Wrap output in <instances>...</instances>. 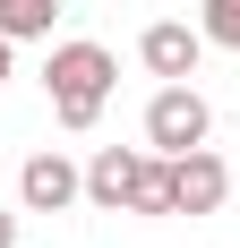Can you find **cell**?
Wrapping results in <instances>:
<instances>
[{
  "mask_svg": "<svg viewBox=\"0 0 240 248\" xmlns=\"http://www.w3.org/2000/svg\"><path fill=\"white\" fill-rule=\"evenodd\" d=\"M112 86H120V60L103 43H51L43 94H51V120H60V128H95L103 103H112Z\"/></svg>",
  "mask_w": 240,
  "mask_h": 248,
  "instance_id": "cell-1",
  "label": "cell"
},
{
  "mask_svg": "<svg viewBox=\"0 0 240 248\" xmlns=\"http://www.w3.org/2000/svg\"><path fill=\"white\" fill-rule=\"evenodd\" d=\"M215 137V111H206V94H197L189 77H163L154 86V103H146V146L154 154H189Z\"/></svg>",
  "mask_w": 240,
  "mask_h": 248,
  "instance_id": "cell-2",
  "label": "cell"
},
{
  "mask_svg": "<svg viewBox=\"0 0 240 248\" xmlns=\"http://www.w3.org/2000/svg\"><path fill=\"white\" fill-rule=\"evenodd\" d=\"M77 197H86V171H77L60 146L26 154V171H17V205H26V214H69Z\"/></svg>",
  "mask_w": 240,
  "mask_h": 248,
  "instance_id": "cell-3",
  "label": "cell"
},
{
  "mask_svg": "<svg viewBox=\"0 0 240 248\" xmlns=\"http://www.w3.org/2000/svg\"><path fill=\"white\" fill-rule=\"evenodd\" d=\"M171 197H180V214H215V205L232 197V163H223L215 146L171 154Z\"/></svg>",
  "mask_w": 240,
  "mask_h": 248,
  "instance_id": "cell-4",
  "label": "cell"
},
{
  "mask_svg": "<svg viewBox=\"0 0 240 248\" xmlns=\"http://www.w3.org/2000/svg\"><path fill=\"white\" fill-rule=\"evenodd\" d=\"M137 60L154 77H197V60H206V34H197V26H180V17H154L137 34Z\"/></svg>",
  "mask_w": 240,
  "mask_h": 248,
  "instance_id": "cell-5",
  "label": "cell"
},
{
  "mask_svg": "<svg viewBox=\"0 0 240 248\" xmlns=\"http://www.w3.org/2000/svg\"><path fill=\"white\" fill-rule=\"evenodd\" d=\"M137 146H103L95 163H86V205H103V214H129V188H137Z\"/></svg>",
  "mask_w": 240,
  "mask_h": 248,
  "instance_id": "cell-6",
  "label": "cell"
},
{
  "mask_svg": "<svg viewBox=\"0 0 240 248\" xmlns=\"http://www.w3.org/2000/svg\"><path fill=\"white\" fill-rule=\"evenodd\" d=\"M129 214H146V223H163V214H180V197H171V154H146V163H137V188H129Z\"/></svg>",
  "mask_w": 240,
  "mask_h": 248,
  "instance_id": "cell-7",
  "label": "cell"
},
{
  "mask_svg": "<svg viewBox=\"0 0 240 248\" xmlns=\"http://www.w3.org/2000/svg\"><path fill=\"white\" fill-rule=\"evenodd\" d=\"M60 26V0H0V34L9 43H51Z\"/></svg>",
  "mask_w": 240,
  "mask_h": 248,
  "instance_id": "cell-8",
  "label": "cell"
},
{
  "mask_svg": "<svg viewBox=\"0 0 240 248\" xmlns=\"http://www.w3.org/2000/svg\"><path fill=\"white\" fill-rule=\"evenodd\" d=\"M197 34L215 51H240V0H206V17H197Z\"/></svg>",
  "mask_w": 240,
  "mask_h": 248,
  "instance_id": "cell-9",
  "label": "cell"
},
{
  "mask_svg": "<svg viewBox=\"0 0 240 248\" xmlns=\"http://www.w3.org/2000/svg\"><path fill=\"white\" fill-rule=\"evenodd\" d=\"M0 248H17V205H0Z\"/></svg>",
  "mask_w": 240,
  "mask_h": 248,
  "instance_id": "cell-10",
  "label": "cell"
},
{
  "mask_svg": "<svg viewBox=\"0 0 240 248\" xmlns=\"http://www.w3.org/2000/svg\"><path fill=\"white\" fill-rule=\"evenodd\" d=\"M9 51H17V43H9V34H0V86H9Z\"/></svg>",
  "mask_w": 240,
  "mask_h": 248,
  "instance_id": "cell-11",
  "label": "cell"
}]
</instances>
